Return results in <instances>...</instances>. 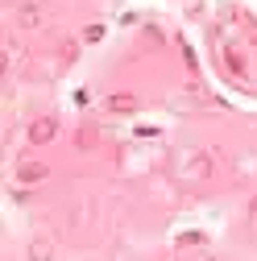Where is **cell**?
Listing matches in <instances>:
<instances>
[{
    "instance_id": "6da1fadb",
    "label": "cell",
    "mask_w": 257,
    "mask_h": 261,
    "mask_svg": "<svg viewBox=\"0 0 257 261\" xmlns=\"http://www.w3.org/2000/svg\"><path fill=\"white\" fill-rule=\"evenodd\" d=\"M54 133H58V120H54V116H42V120H34V124H29V141H34V145L54 141Z\"/></svg>"
},
{
    "instance_id": "7a4b0ae2",
    "label": "cell",
    "mask_w": 257,
    "mask_h": 261,
    "mask_svg": "<svg viewBox=\"0 0 257 261\" xmlns=\"http://www.w3.org/2000/svg\"><path fill=\"white\" fill-rule=\"evenodd\" d=\"M17 178H21V182H42V178H46V166H42V162H21Z\"/></svg>"
},
{
    "instance_id": "3957f363",
    "label": "cell",
    "mask_w": 257,
    "mask_h": 261,
    "mask_svg": "<svg viewBox=\"0 0 257 261\" xmlns=\"http://www.w3.org/2000/svg\"><path fill=\"white\" fill-rule=\"evenodd\" d=\"M108 108H112V112H133V108H137V100H133V95H112Z\"/></svg>"
},
{
    "instance_id": "277c9868",
    "label": "cell",
    "mask_w": 257,
    "mask_h": 261,
    "mask_svg": "<svg viewBox=\"0 0 257 261\" xmlns=\"http://www.w3.org/2000/svg\"><path fill=\"white\" fill-rule=\"evenodd\" d=\"M249 212H253V220H257V199H253V207H249Z\"/></svg>"
}]
</instances>
